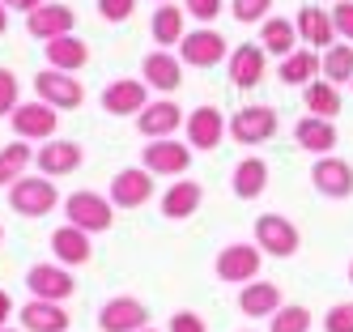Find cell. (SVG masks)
<instances>
[{
  "instance_id": "cell-29",
  "label": "cell",
  "mask_w": 353,
  "mask_h": 332,
  "mask_svg": "<svg viewBox=\"0 0 353 332\" xmlns=\"http://www.w3.org/2000/svg\"><path fill=\"white\" fill-rule=\"evenodd\" d=\"M298 26L290 21V17H264L260 21V47L268 51V56H276V60H285L290 51H298Z\"/></svg>"
},
{
  "instance_id": "cell-41",
  "label": "cell",
  "mask_w": 353,
  "mask_h": 332,
  "mask_svg": "<svg viewBox=\"0 0 353 332\" xmlns=\"http://www.w3.org/2000/svg\"><path fill=\"white\" fill-rule=\"evenodd\" d=\"M166 332H209V324L200 320L196 311H174V315H170V328H166Z\"/></svg>"
},
{
  "instance_id": "cell-7",
  "label": "cell",
  "mask_w": 353,
  "mask_h": 332,
  "mask_svg": "<svg viewBox=\"0 0 353 332\" xmlns=\"http://www.w3.org/2000/svg\"><path fill=\"white\" fill-rule=\"evenodd\" d=\"M179 60L192 64V68H213V64H225V60H230V47H225V39L213 30V26H200V30H188V35H183Z\"/></svg>"
},
{
  "instance_id": "cell-26",
  "label": "cell",
  "mask_w": 353,
  "mask_h": 332,
  "mask_svg": "<svg viewBox=\"0 0 353 332\" xmlns=\"http://www.w3.org/2000/svg\"><path fill=\"white\" fill-rule=\"evenodd\" d=\"M43 56H47V68H60V72H81V68L90 64V47H85V39L60 35V39H47V43H43Z\"/></svg>"
},
{
  "instance_id": "cell-40",
  "label": "cell",
  "mask_w": 353,
  "mask_h": 332,
  "mask_svg": "<svg viewBox=\"0 0 353 332\" xmlns=\"http://www.w3.org/2000/svg\"><path fill=\"white\" fill-rule=\"evenodd\" d=\"M332 26H336V39L353 43V0H341L332 9Z\"/></svg>"
},
{
  "instance_id": "cell-45",
  "label": "cell",
  "mask_w": 353,
  "mask_h": 332,
  "mask_svg": "<svg viewBox=\"0 0 353 332\" xmlns=\"http://www.w3.org/2000/svg\"><path fill=\"white\" fill-rule=\"evenodd\" d=\"M5 30H9V9L0 5V35H5Z\"/></svg>"
},
{
  "instance_id": "cell-22",
  "label": "cell",
  "mask_w": 353,
  "mask_h": 332,
  "mask_svg": "<svg viewBox=\"0 0 353 332\" xmlns=\"http://www.w3.org/2000/svg\"><path fill=\"white\" fill-rule=\"evenodd\" d=\"M72 26H77V13L68 5H39L34 13H26V30L30 39H60V35H72Z\"/></svg>"
},
{
  "instance_id": "cell-1",
  "label": "cell",
  "mask_w": 353,
  "mask_h": 332,
  "mask_svg": "<svg viewBox=\"0 0 353 332\" xmlns=\"http://www.w3.org/2000/svg\"><path fill=\"white\" fill-rule=\"evenodd\" d=\"M9 209L17 217H47L60 209V192H56V179L47 175H21L17 184L9 188Z\"/></svg>"
},
{
  "instance_id": "cell-4",
  "label": "cell",
  "mask_w": 353,
  "mask_h": 332,
  "mask_svg": "<svg viewBox=\"0 0 353 332\" xmlns=\"http://www.w3.org/2000/svg\"><path fill=\"white\" fill-rule=\"evenodd\" d=\"M260 264H264V251L256 243H225L213 260V273L225 286H247V281L260 277Z\"/></svg>"
},
{
  "instance_id": "cell-43",
  "label": "cell",
  "mask_w": 353,
  "mask_h": 332,
  "mask_svg": "<svg viewBox=\"0 0 353 332\" xmlns=\"http://www.w3.org/2000/svg\"><path fill=\"white\" fill-rule=\"evenodd\" d=\"M17 315V306H13V298H9V290H0V328H9V320Z\"/></svg>"
},
{
  "instance_id": "cell-38",
  "label": "cell",
  "mask_w": 353,
  "mask_h": 332,
  "mask_svg": "<svg viewBox=\"0 0 353 332\" xmlns=\"http://www.w3.org/2000/svg\"><path fill=\"white\" fill-rule=\"evenodd\" d=\"M323 332H353V302H336L323 315Z\"/></svg>"
},
{
  "instance_id": "cell-3",
  "label": "cell",
  "mask_w": 353,
  "mask_h": 332,
  "mask_svg": "<svg viewBox=\"0 0 353 332\" xmlns=\"http://www.w3.org/2000/svg\"><path fill=\"white\" fill-rule=\"evenodd\" d=\"M251 243H256L264 255H276V260H290V255H298L302 247V235L298 226L281 213H260L256 217V230H251Z\"/></svg>"
},
{
  "instance_id": "cell-48",
  "label": "cell",
  "mask_w": 353,
  "mask_h": 332,
  "mask_svg": "<svg viewBox=\"0 0 353 332\" xmlns=\"http://www.w3.org/2000/svg\"><path fill=\"white\" fill-rule=\"evenodd\" d=\"M141 332H158V328H141Z\"/></svg>"
},
{
  "instance_id": "cell-39",
  "label": "cell",
  "mask_w": 353,
  "mask_h": 332,
  "mask_svg": "<svg viewBox=\"0 0 353 332\" xmlns=\"http://www.w3.org/2000/svg\"><path fill=\"white\" fill-rule=\"evenodd\" d=\"M137 13V0H98V17L103 21H128Z\"/></svg>"
},
{
  "instance_id": "cell-32",
  "label": "cell",
  "mask_w": 353,
  "mask_h": 332,
  "mask_svg": "<svg viewBox=\"0 0 353 332\" xmlns=\"http://www.w3.org/2000/svg\"><path fill=\"white\" fill-rule=\"evenodd\" d=\"M30 162H34L30 141H9L5 149H0V188H13L17 179L30 170Z\"/></svg>"
},
{
  "instance_id": "cell-16",
  "label": "cell",
  "mask_w": 353,
  "mask_h": 332,
  "mask_svg": "<svg viewBox=\"0 0 353 332\" xmlns=\"http://www.w3.org/2000/svg\"><path fill=\"white\" fill-rule=\"evenodd\" d=\"M311 184L327 200H345V196H353V166L345 158L323 153V158H315V166H311Z\"/></svg>"
},
{
  "instance_id": "cell-19",
  "label": "cell",
  "mask_w": 353,
  "mask_h": 332,
  "mask_svg": "<svg viewBox=\"0 0 353 332\" xmlns=\"http://www.w3.org/2000/svg\"><path fill=\"white\" fill-rule=\"evenodd\" d=\"M183 111H179V102H170V98H158V102H149V107L137 115V133L149 137V141H162V137H174L183 128Z\"/></svg>"
},
{
  "instance_id": "cell-49",
  "label": "cell",
  "mask_w": 353,
  "mask_h": 332,
  "mask_svg": "<svg viewBox=\"0 0 353 332\" xmlns=\"http://www.w3.org/2000/svg\"><path fill=\"white\" fill-rule=\"evenodd\" d=\"M349 281H353V264H349Z\"/></svg>"
},
{
  "instance_id": "cell-8",
  "label": "cell",
  "mask_w": 353,
  "mask_h": 332,
  "mask_svg": "<svg viewBox=\"0 0 353 332\" xmlns=\"http://www.w3.org/2000/svg\"><path fill=\"white\" fill-rule=\"evenodd\" d=\"M13 124V137L17 141H52L56 137V128H60V111L56 107H47V102H21V107L9 115Z\"/></svg>"
},
{
  "instance_id": "cell-11",
  "label": "cell",
  "mask_w": 353,
  "mask_h": 332,
  "mask_svg": "<svg viewBox=\"0 0 353 332\" xmlns=\"http://www.w3.org/2000/svg\"><path fill=\"white\" fill-rule=\"evenodd\" d=\"M145 107H149V86L137 81V77H119L103 90V111L115 119H137Z\"/></svg>"
},
{
  "instance_id": "cell-28",
  "label": "cell",
  "mask_w": 353,
  "mask_h": 332,
  "mask_svg": "<svg viewBox=\"0 0 353 332\" xmlns=\"http://www.w3.org/2000/svg\"><path fill=\"white\" fill-rule=\"evenodd\" d=\"M149 35H154L158 47H179L183 35H188V9L183 5H158L154 9V21H149Z\"/></svg>"
},
{
  "instance_id": "cell-50",
  "label": "cell",
  "mask_w": 353,
  "mask_h": 332,
  "mask_svg": "<svg viewBox=\"0 0 353 332\" xmlns=\"http://www.w3.org/2000/svg\"><path fill=\"white\" fill-rule=\"evenodd\" d=\"M158 5H162V0H158Z\"/></svg>"
},
{
  "instance_id": "cell-15",
  "label": "cell",
  "mask_w": 353,
  "mask_h": 332,
  "mask_svg": "<svg viewBox=\"0 0 353 332\" xmlns=\"http://www.w3.org/2000/svg\"><path fill=\"white\" fill-rule=\"evenodd\" d=\"M149 200H154V175L145 166H123L111 179V204L115 209H141Z\"/></svg>"
},
{
  "instance_id": "cell-21",
  "label": "cell",
  "mask_w": 353,
  "mask_h": 332,
  "mask_svg": "<svg viewBox=\"0 0 353 332\" xmlns=\"http://www.w3.org/2000/svg\"><path fill=\"white\" fill-rule=\"evenodd\" d=\"M52 251H56V260L68 264V268H81V264L94 260V243H90V235H85L81 226H72V222H64V226L52 230Z\"/></svg>"
},
{
  "instance_id": "cell-47",
  "label": "cell",
  "mask_w": 353,
  "mask_h": 332,
  "mask_svg": "<svg viewBox=\"0 0 353 332\" xmlns=\"http://www.w3.org/2000/svg\"><path fill=\"white\" fill-rule=\"evenodd\" d=\"M0 243H5V226H0Z\"/></svg>"
},
{
  "instance_id": "cell-23",
  "label": "cell",
  "mask_w": 353,
  "mask_h": 332,
  "mask_svg": "<svg viewBox=\"0 0 353 332\" xmlns=\"http://www.w3.org/2000/svg\"><path fill=\"white\" fill-rule=\"evenodd\" d=\"M294 26H298V39L307 43V47H315V51H327V47L336 43L332 13H323L319 5H302L298 17H294Z\"/></svg>"
},
{
  "instance_id": "cell-31",
  "label": "cell",
  "mask_w": 353,
  "mask_h": 332,
  "mask_svg": "<svg viewBox=\"0 0 353 332\" xmlns=\"http://www.w3.org/2000/svg\"><path fill=\"white\" fill-rule=\"evenodd\" d=\"M230 188L239 200H260L264 188H268V162L264 158H243L230 175Z\"/></svg>"
},
{
  "instance_id": "cell-18",
  "label": "cell",
  "mask_w": 353,
  "mask_h": 332,
  "mask_svg": "<svg viewBox=\"0 0 353 332\" xmlns=\"http://www.w3.org/2000/svg\"><path fill=\"white\" fill-rule=\"evenodd\" d=\"M85 162V153H81V145L77 141H43L39 145V153H34V166H39V175H47V179H60V175H72Z\"/></svg>"
},
{
  "instance_id": "cell-44",
  "label": "cell",
  "mask_w": 353,
  "mask_h": 332,
  "mask_svg": "<svg viewBox=\"0 0 353 332\" xmlns=\"http://www.w3.org/2000/svg\"><path fill=\"white\" fill-rule=\"evenodd\" d=\"M0 5H5L9 13H34V9L43 5V0H0Z\"/></svg>"
},
{
  "instance_id": "cell-30",
  "label": "cell",
  "mask_w": 353,
  "mask_h": 332,
  "mask_svg": "<svg viewBox=\"0 0 353 332\" xmlns=\"http://www.w3.org/2000/svg\"><path fill=\"white\" fill-rule=\"evenodd\" d=\"M302 107H307V115H319V119H336L341 115V86L323 81V77H315L311 86H302Z\"/></svg>"
},
{
  "instance_id": "cell-35",
  "label": "cell",
  "mask_w": 353,
  "mask_h": 332,
  "mask_svg": "<svg viewBox=\"0 0 353 332\" xmlns=\"http://www.w3.org/2000/svg\"><path fill=\"white\" fill-rule=\"evenodd\" d=\"M268 332H311V311L302 302H285L268 315Z\"/></svg>"
},
{
  "instance_id": "cell-20",
  "label": "cell",
  "mask_w": 353,
  "mask_h": 332,
  "mask_svg": "<svg viewBox=\"0 0 353 332\" xmlns=\"http://www.w3.org/2000/svg\"><path fill=\"white\" fill-rule=\"evenodd\" d=\"M17 320L26 332H68L72 311H64V302L52 298H30L26 306H17Z\"/></svg>"
},
{
  "instance_id": "cell-14",
  "label": "cell",
  "mask_w": 353,
  "mask_h": 332,
  "mask_svg": "<svg viewBox=\"0 0 353 332\" xmlns=\"http://www.w3.org/2000/svg\"><path fill=\"white\" fill-rule=\"evenodd\" d=\"M264 68H268V51L260 43H239L225 60V72H230V86L234 90H256L264 81Z\"/></svg>"
},
{
  "instance_id": "cell-10",
  "label": "cell",
  "mask_w": 353,
  "mask_h": 332,
  "mask_svg": "<svg viewBox=\"0 0 353 332\" xmlns=\"http://www.w3.org/2000/svg\"><path fill=\"white\" fill-rule=\"evenodd\" d=\"M141 166L149 175H188V166H192V145L188 141H170V137L149 141L141 149Z\"/></svg>"
},
{
  "instance_id": "cell-13",
  "label": "cell",
  "mask_w": 353,
  "mask_h": 332,
  "mask_svg": "<svg viewBox=\"0 0 353 332\" xmlns=\"http://www.w3.org/2000/svg\"><path fill=\"white\" fill-rule=\"evenodd\" d=\"M276 124H281V119H276L272 107H239L230 115V141H239V145H264V141H272Z\"/></svg>"
},
{
  "instance_id": "cell-34",
  "label": "cell",
  "mask_w": 353,
  "mask_h": 332,
  "mask_svg": "<svg viewBox=\"0 0 353 332\" xmlns=\"http://www.w3.org/2000/svg\"><path fill=\"white\" fill-rule=\"evenodd\" d=\"M319 72H323V81H332V86H345L353 81V43H332L319 56Z\"/></svg>"
},
{
  "instance_id": "cell-27",
  "label": "cell",
  "mask_w": 353,
  "mask_h": 332,
  "mask_svg": "<svg viewBox=\"0 0 353 332\" xmlns=\"http://www.w3.org/2000/svg\"><path fill=\"white\" fill-rule=\"evenodd\" d=\"M294 141L307 149V153H319V158H323V153H332V149H336L341 137H336V124H332V119L302 115V119L294 124Z\"/></svg>"
},
{
  "instance_id": "cell-36",
  "label": "cell",
  "mask_w": 353,
  "mask_h": 332,
  "mask_svg": "<svg viewBox=\"0 0 353 332\" xmlns=\"http://www.w3.org/2000/svg\"><path fill=\"white\" fill-rule=\"evenodd\" d=\"M17 107H21V81H17V72L0 68V115H13Z\"/></svg>"
},
{
  "instance_id": "cell-24",
  "label": "cell",
  "mask_w": 353,
  "mask_h": 332,
  "mask_svg": "<svg viewBox=\"0 0 353 332\" xmlns=\"http://www.w3.org/2000/svg\"><path fill=\"white\" fill-rule=\"evenodd\" d=\"M200 200H205V188H200L196 179H174L162 192V217L166 222H188L200 209Z\"/></svg>"
},
{
  "instance_id": "cell-37",
  "label": "cell",
  "mask_w": 353,
  "mask_h": 332,
  "mask_svg": "<svg viewBox=\"0 0 353 332\" xmlns=\"http://www.w3.org/2000/svg\"><path fill=\"white\" fill-rule=\"evenodd\" d=\"M268 9H272V0H234V5H230L234 21H243V26L264 21V17H268Z\"/></svg>"
},
{
  "instance_id": "cell-12",
  "label": "cell",
  "mask_w": 353,
  "mask_h": 332,
  "mask_svg": "<svg viewBox=\"0 0 353 332\" xmlns=\"http://www.w3.org/2000/svg\"><path fill=\"white\" fill-rule=\"evenodd\" d=\"M183 137L192 149H217L225 137H230V119H225L217 107H196L188 119H183Z\"/></svg>"
},
{
  "instance_id": "cell-42",
  "label": "cell",
  "mask_w": 353,
  "mask_h": 332,
  "mask_svg": "<svg viewBox=\"0 0 353 332\" xmlns=\"http://www.w3.org/2000/svg\"><path fill=\"white\" fill-rule=\"evenodd\" d=\"M183 9H188V17H196V21H213V17L221 13V0H183Z\"/></svg>"
},
{
  "instance_id": "cell-9",
  "label": "cell",
  "mask_w": 353,
  "mask_h": 332,
  "mask_svg": "<svg viewBox=\"0 0 353 332\" xmlns=\"http://www.w3.org/2000/svg\"><path fill=\"white\" fill-rule=\"evenodd\" d=\"M98 328L103 332H141V328H149V306L132 294H115L98 306Z\"/></svg>"
},
{
  "instance_id": "cell-17",
  "label": "cell",
  "mask_w": 353,
  "mask_h": 332,
  "mask_svg": "<svg viewBox=\"0 0 353 332\" xmlns=\"http://www.w3.org/2000/svg\"><path fill=\"white\" fill-rule=\"evenodd\" d=\"M141 81L149 86V90H158V94H174V90H179L183 86V60L179 56H170V51L166 47H158V51H149V56L141 60Z\"/></svg>"
},
{
  "instance_id": "cell-46",
  "label": "cell",
  "mask_w": 353,
  "mask_h": 332,
  "mask_svg": "<svg viewBox=\"0 0 353 332\" xmlns=\"http://www.w3.org/2000/svg\"><path fill=\"white\" fill-rule=\"evenodd\" d=\"M0 332H26V328H0Z\"/></svg>"
},
{
  "instance_id": "cell-5",
  "label": "cell",
  "mask_w": 353,
  "mask_h": 332,
  "mask_svg": "<svg viewBox=\"0 0 353 332\" xmlns=\"http://www.w3.org/2000/svg\"><path fill=\"white\" fill-rule=\"evenodd\" d=\"M34 94L56 111H77L85 102V86L77 81V72H60V68L34 72Z\"/></svg>"
},
{
  "instance_id": "cell-6",
  "label": "cell",
  "mask_w": 353,
  "mask_h": 332,
  "mask_svg": "<svg viewBox=\"0 0 353 332\" xmlns=\"http://www.w3.org/2000/svg\"><path fill=\"white\" fill-rule=\"evenodd\" d=\"M26 290L30 298H52V302H64L77 294V277H72L68 264H30L26 268Z\"/></svg>"
},
{
  "instance_id": "cell-25",
  "label": "cell",
  "mask_w": 353,
  "mask_h": 332,
  "mask_svg": "<svg viewBox=\"0 0 353 332\" xmlns=\"http://www.w3.org/2000/svg\"><path fill=\"white\" fill-rule=\"evenodd\" d=\"M281 290L272 286V281H247V286L239 290V311L247 315V320H268L272 311H281Z\"/></svg>"
},
{
  "instance_id": "cell-33",
  "label": "cell",
  "mask_w": 353,
  "mask_h": 332,
  "mask_svg": "<svg viewBox=\"0 0 353 332\" xmlns=\"http://www.w3.org/2000/svg\"><path fill=\"white\" fill-rule=\"evenodd\" d=\"M315 72H319V56H315V47H298L290 51V56L281 60V81L285 86H311L315 81Z\"/></svg>"
},
{
  "instance_id": "cell-2",
  "label": "cell",
  "mask_w": 353,
  "mask_h": 332,
  "mask_svg": "<svg viewBox=\"0 0 353 332\" xmlns=\"http://www.w3.org/2000/svg\"><path fill=\"white\" fill-rule=\"evenodd\" d=\"M64 217H68L72 226H81L85 235H103V230H111V226H115L111 196H103V192H90V188H81V192H68V200H64Z\"/></svg>"
}]
</instances>
